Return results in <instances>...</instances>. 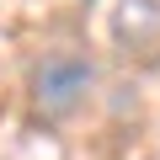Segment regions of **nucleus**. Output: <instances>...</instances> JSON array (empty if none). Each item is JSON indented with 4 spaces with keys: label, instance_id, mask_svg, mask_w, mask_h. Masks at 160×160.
Returning a JSON list of instances; mask_svg holds the SVG:
<instances>
[{
    "label": "nucleus",
    "instance_id": "obj_1",
    "mask_svg": "<svg viewBox=\"0 0 160 160\" xmlns=\"http://www.w3.org/2000/svg\"><path fill=\"white\" fill-rule=\"evenodd\" d=\"M96 86V64L80 59V53H53L38 64L32 75V102L43 118H69L80 102H86V91Z\"/></svg>",
    "mask_w": 160,
    "mask_h": 160
}]
</instances>
